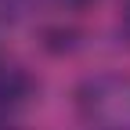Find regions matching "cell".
<instances>
[{
  "mask_svg": "<svg viewBox=\"0 0 130 130\" xmlns=\"http://www.w3.org/2000/svg\"><path fill=\"white\" fill-rule=\"evenodd\" d=\"M79 112L94 130H130V76L105 72L79 87Z\"/></svg>",
  "mask_w": 130,
  "mask_h": 130,
  "instance_id": "1",
  "label": "cell"
},
{
  "mask_svg": "<svg viewBox=\"0 0 130 130\" xmlns=\"http://www.w3.org/2000/svg\"><path fill=\"white\" fill-rule=\"evenodd\" d=\"M72 4H90V0H72Z\"/></svg>",
  "mask_w": 130,
  "mask_h": 130,
  "instance_id": "4",
  "label": "cell"
},
{
  "mask_svg": "<svg viewBox=\"0 0 130 130\" xmlns=\"http://www.w3.org/2000/svg\"><path fill=\"white\" fill-rule=\"evenodd\" d=\"M29 98V79L22 69H11V65H0V130H4L14 112L25 105Z\"/></svg>",
  "mask_w": 130,
  "mask_h": 130,
  "instance_id": "2",
  "label": "cell"
},
{
  "mask_svg": "<svg viewBox=\"0 0 130 130\" xmlns=\"http://www.w3.org/2000/svg\"><path fill=\"white\" fill-rule=\"evenodd\" d=\"M126 25H130V4H126Z\"/></svg>",
  "mask_w": 130,
  "mask_h": 130,
  "instance_id": "3",
  "label": "cell"
}]
</instances>
